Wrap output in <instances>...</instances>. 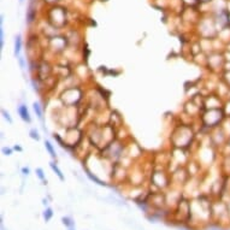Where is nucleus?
Returning a JSON list of instances; mask_svg holds the SVG:
<instances>
[{
	"label": "nucleus",
	"instance_id": "2",
	"mask_svg": "<svg viewBox=\"0 0 230 230\" xmlns=\"http://www.w3.org/2000/svg\"><path fill=\"white\" fill-rule=\"evenodd\" d=\"M87 176H88V177H89V178H91V180H92L93 182L98 183L99 186H104V187H106V183H105L104 181H101L100 178H98V177H97L95 175H93V173H92L91 171H88V170H87Z\"/></svg>",
	"mask_w": 230,
	"mask_h": 230
},
{
	"label": "nucleus",
	"instance_id": "17",
	"mask_svg": "<svg viewBox=\"0 0 230 230\" xmlns=\"http://www.w3.org/2000/svg\"><path fill=\"white\" fill-rule=\"evenodd\" d=\"M67 230H75V228H74V227H71V228H67Z\"/></svg>",
	"mask_w": 230,
	"mask_h": 230
},
{
	"label": "nucleus",
	"instance_id": "7",
	"mask_svg": "<svg viewBox=\"0 0 230 230\" xmlns=\"http://www.w3.org/2000/svg\"><path fill=\"white\" fill-rule=\"evenodd\" d=\"M62 222H63V224H64L65 227H67V228H71V227L75 225V223L72 222V219H71L70 217H63V218H62Z\"/></svg>",
	"mask_w": 230,
	"mask_h": 230
},
{
	"label": "nucleus",
	"instance_id": "15",
	"mask_svg": "<svg viewBox=\"0 0 230 230\" xmlns=\"http://www.w3.org/2000/svg\"><path fill=\"white\" fill-rule=\"evenodd\" d=\"M22 171H23V173H24V175H28V173H29V169H28V167H23V169H22Z\"/></svg>",
	"mask_w": 230,
	"mask_h": 230
},
{
	"label": "nucleus",
	"instance_id": "10",
	"mask_svg": "<svg viewBox=\"0 0 230 230\" xmlns=\"http://www.w3.org/2000/svg\"><path fill=\"white\" fill-rule=\"evenodd\" d=\"M36 175H37V177L41 180V181H43L45 182V175H43V171H42V169H36Z\"/></svg>",
	"mask_w": 230,
	"mask_h": 230
},
{
	"label": "nucleus",
	"instance_id": "6",
	"mask_svg": "<svg viewBox=\"0 0 230 230\" xmlns=\"http://www.w3.org/2000/svg\"><path fill=\"white\" fill-rule=\"evenodd\" d=\"M45 146H46L47 151L50 152L51 157H52V158H56V152H54V149H53V146L51 145V142H50V141H46V142H45Z\"/></svg>",
	"mask_w": 230,
	"mask_h": 230
},
{
	"label": "nucleus",
	"instance_id": "8",
	"mask_svg": "<svg viewBox=\"0 0 230 230\" xmlns=\"http://www.w3.org/2000/svg\"><path fill=\"white\" fill-rule=\"evenodd\" d=\"M34 111H35V113H36V116L42 121L43 118H42V111H41V108H40V106H39V104L37 102H34Z\"/></svg>",
	"mask_w": 230,
	"mask_h": 230
},
{
	"label": "nucleus",
	"instance_id": "12",
	"mask_svg": "<svg viewBox=\"0 0 230 230\" xmlns=\"http://www.w3.org/2000/svg\"><path fill=\"white\" fill-rule=\"evenodd\" d=\"M30 137L34 139V140H40V136H39V134H37V132H36L35 129H32V130H30Z\"/></svg>",
	"mask_w": 230,
	"mask_h": 230
},
{
	"label": "nucleus",
	"instance_id": "13",
	"mask_svg": "<svg viewBox=\"0 0 230 230\" xmlns=\"http://www.w3.org/2000/svg\"><path fill=\"white\" fill-rule=\"evenodd\" d=\"M2 152H4L6 156H10V154H11V149H10V148H6V147L2 148Z\"/></svg>",
	"mask_w": 230,
	"mask_h": 230
},
{
	"label": "nucleus",
	"instance_id": "9",
	"mask_svg": "<svg viewBox=\"0 0 230 230\" xmlns=\"http://www.w3.org/2000/svg\"><path fill=\"white\" fill-rule=\"evenodd\" d=\"M0 47L2 48L4 46V29H2V16H1V21H0Z\"/></svg>",
	"mask_w": 230,
	"mask_h": 230
},
{
	"label": "nucleus",
	"instance_id": "1",
	"mask_svg": "<svg viewBox=\"0 0 230 230\" xmlns=\"http://www.w3.org/2000/svg\"><path fill=\"white\" fill-rule=\"evenodd\" d=\"M18 113H19V116H21V118H22L23 121H26V122H30V121H32V119H30V116H29V112H28V110H27V106L21 105V106L18 107Z\"/></svg>",
	"mask_w": 230,
	"mask_h": 230
},
{
	"label": "nucleus",
	"instance_id": "11",
	"mask_svg": "<svg viewBox=\"0 0 230 230\" xmlns=\"http://www.w3.org/2000/svg\"><path fill=\"white\" fill-rule=\"evenodd\" d=\"M1 113H2V116H4V118L9 121V123H12V118L10 117V115H9V112H6L5 110H1Z\"/></svg>",
	"mask_w": 230,
	"mask_h": 230
},
{
	"label": "nucleus",
	"instance_id": "18",
	"mask_svg": "<svg viewBox=\"0 0 230 230\" xmlns=\"http://www.w3.org/2000/svg\"><path fill=\"white\" fill-rule=\"evenodd\" d=\"M19 1H21V2H22V1H23V0H19Z\"/></svg>",
	"mask_w": 230,
	"mask_h": 230
},
{
	"label": "nucleus",
	"instance_id": "4",
	"mask_svg": "<svg viewBox=\"0 0 230 230\" xmlns=\"http://www.w3.org/2000/svg\"><path fill=\"white\" fill-rule=\"evenodd\" d=\"M42 216H43V218H45L46 222L51 221V218L53 217V211H52V208H51V207H47V208L45 210V212H43Z\"/></svg>",
	"mask_w": 230,
	"mask_h": 230
},
{
	"label": "nucleus",
	"instance_id": "14",
	"mask_svg": "<svg viewBox=\"0 0 230 230\" xmlns=\"http://www.w3.org/2000/svg\"><path fill=\"white\" fill-rule=\"evenodd\" d=\"M18 60H19V64H21V67H22V69H24V66H26V64H24V59H23L22 57H18Z\"/></svg>",
	"mask_w": 230,
	"mask_h": 230
},
{
	"label": "nucleus",
	"instance_id": "5",
	"mask_svg": "<svg viewBox=\"0 0 230 230\" xmlns=\"http://www.w3.org/2000/svg\"><path fill=\"white\" fill-rule=\"evenodd\" d=\"M50 165H51V167H52V170H53V171H54V172L57 173V176L59 177V180H60V181H64L65 178H64V176H63V173H62V171L59 170V167H58V166H57V165H56V164H53V163H51V164H50Z\"/></svg>",
	"mask_w": 230,
	"mask_h": 230
},
{
	"label": "nucleus",
	"instance_id": "16",
	"mask_svg": "<svg viewBox=\"0 0 230 230\" xmlns=\"http://www.w3.org/2000/svg\"><path fill=\"white\" fill-rule=\"evenodd\" d=\"M15 149H16V151H22V148H21V147H18V146H16V147H15Z\"/></svg>",
	"mask_w": 230,
	"mask_h": 230
},
{
	"label": "nucleus",
	"instance_id": "3",
	"mask_svg": "<svg viewBox=\"0 0 230 230\" xmlns=\"http://www.w3.org/2000/svg\"><path fill=\"white\" fill-rule=\"evenodd\" d=\"M21 46H22V40H21V36L18 35L16 37V41H15V56L17 57L21 52Z\"/></svg>",
	"mask_w": 230,
	"mask_h": 230
}]
</instances>
